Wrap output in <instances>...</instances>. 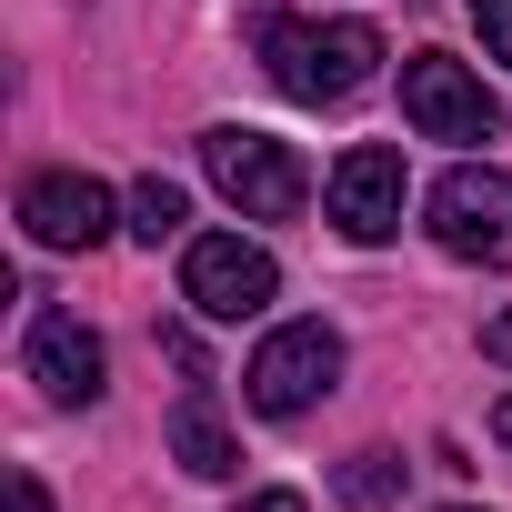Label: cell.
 I'll return each instance as SVG.
<instances>
[{"instance_id":"6da1fadb","label":"cell","mask_w":512,"mask_h":512,"mask_svg":"<svg viewBox=\"0 0 512 512\" xmlns=\"http://www.w3.org/2000/svg\"><path fill=\"white\" fill-rule=\"evenodd\" d=\"M251 51H262L272 91L282 101H352L372 71H382V31L372 21H302V11H251Z\"/></svg>"},{"instance_id":"7a4b0ae2","label":"cell","mask_w":512,"mask_h":512,"mask_svg":"<svg viewBox=\"0 0 512 512\" xmlns=\"http://www.w3.org/2000/svg\"><path fill=\"white\" fill-rule=\"evenodd\" d=\"M201 171H211V191H221L241 221H292V211L312 201L302 151H292V141H272V131H241V121L201 131Z\"/></svg>"},{"instance_id":"3957f363","label":"cell","mask_w":512,"mask_h":512,"mask_svg":"<svg viewBox=\"0 0 512 512\" xmlns=\"http://www.w3.org/2000/svg\"><path fill=\"white\" fill-rule=\"evenodd\" d=\"M332 382H342V332H332V322H282L262 352H251L241 402L262 412V422H302Z\"/></svg>"},{"instance_id":"277c9868","label":"cell","mask_w":512,"mask_h":512,"mask_svg":"<svg viewBox=\"0 0 512 512\" xmlns=\"http://www.w3.org/2000/svg\"><path fill=\"white\" fill-rule=\"evenodd\" d=\"M422 221H432V241L452 251V262H492V272H512V181H502L492 161H452V171L432 181Z\"/></svg>"},{"instance_id":"5b68a950","label":"cell","mask_w":512,"mask_h":512,"mask_svg":"<svg viewBox=\"0 0 512 512\" xmlns=\"http://www.w3.org/2000/svg\"><path fill=\"white\" fill-rule=\"evenodd\" d=\"M272 292H282V262L262 241H241V231L181 241V302L201 322H251V312H272Z\"/></svg>"},{"instance_id":"8992f818","label":"cell","mask_w":512,"mask_h":512,"mask_svg":"<svg viewBox=\"0 0 512 512\" xmlns=\"http://www.w3.org/2000/svg\"><path fill=\"white\" fill-rule=\"evenodd\" d=\"M402 121H412L422 141H492V131H502V101H492V81H482L472 61L412 51V61H402Z\"/></svg>"},{"instance_id":"52a82bcc","label":"cell","mask_w":512,"mask_h":512,"mask_svg":"<svg viewBox=\"0 0 512 512\" xmlns=\"http://www.w3.org/2000/svg\"><path fill=\"white\" fill-rule=\"evenodd\" d=\"M121 201L91 181V171H31L21 181V231L41 241V251H101L121 221H111Z\"/></svg>"},{"instance_id":"ba28073f","label":"cell","mask_w":512,"mask_h":512,"mask_svg":"<svg viewBox=\"0 0 512 512\" xmlns=\"http://www.w3.org/2000/svg\"><path fill=\"white\" fill-rule=\"evenodd\" d=\"M332 231L362 241V251L402 231V151L392 141H352L332 161Z\"/></svg>"},{"instance_id":"9c48e42d","label":"cell","mask_w":512,"mask_h":512,"mask_svg":"<svg viewBox=\"0 0 512 512\" xmlns=\"http://www.w3.org/2000/svg\"><path fill=\"white\" fill-rule=\"evenodd\" d=\"M101 332L81 312H31V382L51 402H101Z\"/></svg>"},{"instance_id":"30bf717a","label":"cell","mask_w":512,"mask_h":512,"mask_svg":"<svg viewBox=\"0 0 512 512\" xmlns=\"http://www.w3.org/2000/svg\"><path fill=\"white\" fill-rule=\"evenodd\" d=\"M171 462H181V472H201V482H231V472H241V442L221 432V412H211L201 392L171 412Z\"/></svg>"},{"instance_id":"8fae6325","label":"cell","mask_w":512,"mask_h":512,"mask_svg":"<svg viewBox=\"0 0 512 512\" xmlns=\"http://www.w3.org/2000/svg\"><path fill=\"white\" fill-rule=\"evenodd\" d=\"M121 211H131L121 231H131V241H151V251H161V241H171V231L191 221V201H181V181H161V171H151V181H141V191H131Z\"/></svg>"},{"instance_id":"7c38bea8","label":"cell","mask_w":512,"mask_h":512,"mask_svg":"<svg viewBox=\"0 0 512 512\" xmlns=\"http://www.w3.org/2000/svg\"><path fill=\"white\" fill-rule=\"evenodd\" d=\"M402 492V452H352L342 462V502H392Z\"/></svg>"},{"instance_id":"4fadbf2b","label":"cell","mask_w":512,"mask_h":512,"mask_svg":"<svg viewBox=\"0 0 512 512\" xmlns=\"http://www.w3.org/2000/svg\"><path fill=\"white\" fill-rule=\"evenodd\" d=\"M472 21H482V61L512 71V0H472Z\"/></svg>"},{"instance_id":"5bb4252c","label":"cell","mask_w":512,"mask_h":512,"mask_svg":"<svg viewBox=\"0 0 512 512\" xmlns=\"http://www.w3.org/2000/svg\"><path fill=\"white\" fill-rule=\"evenodd\" d=\"M11 512H51V492H41L31 472H11Z\"/></svg>"},{"instance_id":"9a60e30c","label":"cell","mask_w":512,"mask_h":512,"mask_svg":"<svg viewBox=\"0 0 512 512\" xmlns=\"http://www.w3.org/2000/svg\"><path fill=\"white\" fill-rule=\"evenodd\" d=\"M482 352H492V362H512V312H502V322H482Z\"/></svg>"},{"instance_id":"2e32d148","label":"cell","mask_w":512,"mask_h":512,"mask_svg":"<svg viewBox=\"0 0 512 512\" xmlns=\"http://www.w3.org/2000/svg\"><path fill=\"white\" fill-rule=\"evenodd\" d=\"M241 512H302V492H251Z\"/></svg>"},{"instance_id":"e0dca14e","label":"cell","mask_w":512,"mask_h":512,"mask_svg":"<svg viewBox=\"0 0 512 512\" xmlns=\"http://www.w3.org/2000/svg\"><path fill=\"white\" fill-rule=\"evenodd\" d=\"M492 442H502V452H512V402H502V412H492Z\"/></svg>"}]
</instances>
